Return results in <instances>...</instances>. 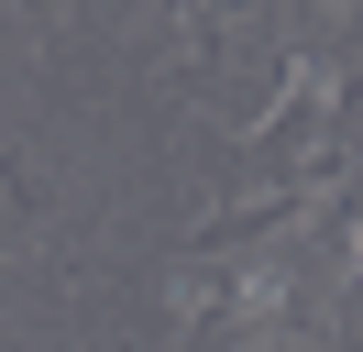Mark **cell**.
<instances>
[{
    "label": "cell",
    "mask_w": 363,
    "mask_h": 352,
    "mask_svg": "<svg viewBox=\"0 0 363 352\" xmlns=\"http://www.w3.org/2000/svg\"><path fill=\"white\" fill-rule=\"evenodd\" d=\"M352 253H363V242H352Z\"/></svg>",
    "instance_id": "obj_1"
}]
</instances>
